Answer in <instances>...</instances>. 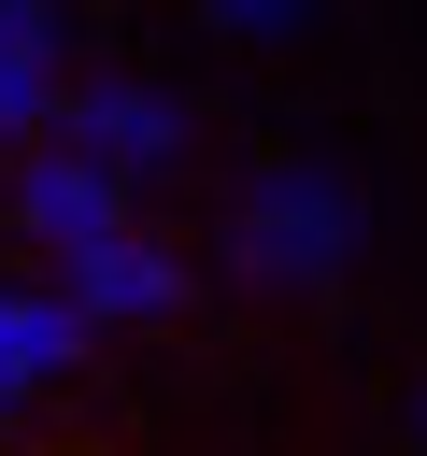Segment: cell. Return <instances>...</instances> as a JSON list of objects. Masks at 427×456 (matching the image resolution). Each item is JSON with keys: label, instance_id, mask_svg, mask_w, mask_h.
<instances>
[{"label": "cell", "instance_id": "cell-1", "mask_svg": "<svg viewBox=\"0 0 427 456\" xmlns=\"http://www.w3.org/2000/svg\"><path fill=\"white\" fill-rule=\"evenodd\" d=\"M228 256H242L256 285H285V299H327V285L356 271V200H342V171L256 157V171L228 185Z\"/></svg>", "mask_w": 427, "mask_h": 456}, {"label": "cell", "instance_id": "cell-2", "mask_svg": "<svg viewBox=\"0 0 427 456\" xmlns=\"http://www.w3.org/2000/svg\"><path fill=\"white\" fill-rule=\"evenodd\" d=\"M43 142H71L85 171H114L128 200L157 185V171H185V100L171 86H142V71H85L71 100H57V128Z\"/></svg>", "mask_w": 427, "mask_h": 456}, {"label": "cell", "instance_id": "cell-3", "mask_svg": "<svg viewBox=\"0 0 427 456\" xmlns=\"http://www.w3.org/2000/svg\"><path fill=\"white\" fill-rule=\"evenodd\" d=\"M0 214H14V228H28V242H43L57 271H71V256H100L114 228H142V200H128L114 171H85L71 142H28V157L0 171Z\"/></svg>", "mask_w": 427, "mask_h": 456}, {"label": "cell", "instance_id": "cell-4", "mask_svg": "<svg viewBox=\"0 0 427 456\" xmlns=\"http://www.w3.org/2000/svg\"><path fill=\"white\" fill-rule=\"evenodd\" d=\"M57 314H71L85 342H100V328H171V314H185V256H171L157 228H114L100 256L57 271Z\"/></svg>", "mask_w": 427, "mask_h": 456}, {"label": "cell", "instance_id": "cell-5", "mask_svg": "<svg viewBox=\"0 0 427 456\" xmlns=\"http://www.w3.org/2000/svg\"><path fill=\"white\" fill-rule=\"evenodd\" d=\"M57 100H71V71H57V14H43V0H0V142L28 157V142L57 128Z\"/></svg>", "mask_w": 427, "mask_h": 456}, {"label": "cell", "instance_id": "cell-6", "mask_svg": "<svg viewBox=\"0 0 427 456\" xmlns=\"http://www.w3.org/2000/svg\"><path fill=\"white\" fill-rule=\"evenodd\" d=\"M85 370V328L57 314V285L28 299V285H0V413H28L43 385H71Z\"/></svg>", "mask_w": 427, "mask_h": 456}, {"label": "cell", "instance_id": "cell-7", "mask_svg": "<svg viewBox=\"0 0 427 456\" xmlns=\"http://www.w3.org/2000/svg\"><path fill=\"white\" fill-rule=\"evenodd\" d=\"M199 14H214L228 43H299V28L327 14V0H199Z\"/></svg>", "mask_w": 427, "mask_h": 456}, {"label": "cell", "instance_id": "cell-8", "mask_svg": "<svg viewBox=\"0 0 427 456\" xmlns=\"http://www.w3.org/2000/svg\"><path fill=\"white\" fill-rule=\"evenodd\" d=\"M413 428H427V399H413Z\"/></svg>", "mask_w": 427, "mask_h": 456}]
</instances>
